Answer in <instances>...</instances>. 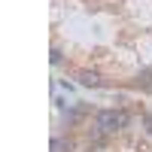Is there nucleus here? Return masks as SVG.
I'll use <instances>...</instances> for the list:
<instances>
[{"mask_svg": "<svg viewBox=\"0 0 152 152\" xmlns=\"http://www.w3.org/2000/svg\"><path fill=\"white\" fill-rule=\"evenodd\" d=\"M128 125V116L122 110H100L97 113V128L100 131H122Z\"/></svg>", "mask_w": 152, "mask_h": 152, "instance_id": "f257e3e1", "label": "nucleus"}, {"mask_svg": "<svg viewBox=\"0 0 152 152\" xmlns=\"http://www.w3.org/2000/svg\"><path fill=\"white\" fill-rule=\"evenodd\" d=\"M79 85H85V88H97V85H100V76H97L94 70H82V73H79Z\"/></svg>", "mask_w": 152, "mask_h": 152, "instance_id": "f03ea898", "label": "nucleus"}, {"mask_svg": "<svg viewBox=\"0 0 152 152\" xmlns=\"http://www.w3.org/2000/svg\"><path fill=\"white\" fill-rule=\"evenodd\" d=\"M70 149H73L70 140H61V137H55V140H52V152H70Z\"/></svg>", "mask_w": 152, "mask_h": 152, "instance_id": "7ed1b4c3", "label": "nucleus"}]
</instances>
